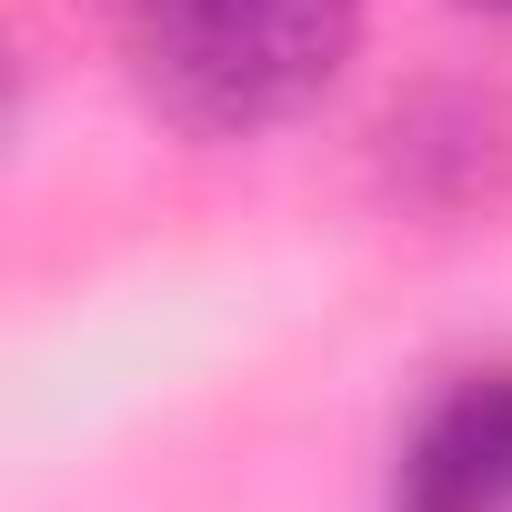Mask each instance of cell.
I'll use <instances>...</instances> for the list:
<instances>
[{
    "label": "cell",
    "instance_id": "3957f363",
    "mask_svg": "<svg viewBox=\"0 0 512 512\" xmlns=\"http://www.w3.org/2000/svg\"><path fill=\"white\" fill-rule=\"evenodd\" d=\"M462 11H492V21H512V0H462Z\"/></svg>",
    "mask_w": 512,
    "mask_h": 512
},
{
    "label": "cell",
    "instance_id": "6da1fadb",
    "mask_svg": "<svg viewBox=\"0 0 512 512\" xmlns=\"http://www.w3.org/2000/svg\"><path fill=\"white\" fill-rule=\"evenodd\" d=\"M111 11L141 91L201 141L302 121L342 91L372 31V0H111Z\"/></svg>",
    "mask_w": 512,
    "mask_h": 512
},
{
    "label": "cell",
    "instance_id": "7a4b0ae2",
    "mask_svg": "<svg viewBox=\"0 0 512 512\" xmlns=\"http://www.w3.org/2000/svg\"><path fill=\"white\" fill-rule=\"evenodd\" d=\"M392 512H512V362L462 372L402 432Z\"/></svg>",
    "mask_w": 512,
    "mask_h": 512
}]
</instances>
